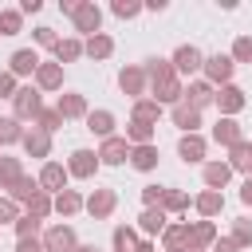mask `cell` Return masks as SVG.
Returning <instances> with one entry per match:
<instances>
[{
    "mask_svg": "<svg viewBox=\"0 0 252 252\" xmlns=\"http://www.w3.org/2000/svg\"><path fill=\"white\" fill-rule=\"evenodd\" d=\"M32 63H35V55H32V51H20V55H16V67H20V71H28Z\"/></svg>",
    "mask_w": 252,
    "mask_h": 252,
    "instance_id": "1",
    "label": "cell"
}]
</instances>
